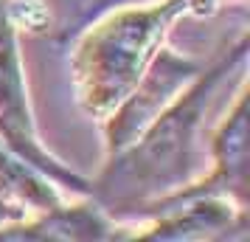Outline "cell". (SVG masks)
<instances>
[{
    "label": "cell",
    "instance_id": "obj_1",
    "mask_svg": "<svg viewBox=\"0 0 250 242\" xmlns=\"http://www.w3.org/2000/svg\"><path fill=\"white\" fill-rule=\"evenodd\" d=\"M248 65V31L200 68L186 88L160 110L124 150L104 158L90 177V197L121 225H132L160 200L197 180L203 158V124L219 88Z\"/></svg>",
    "mask_w": 250,
    "mask_h": 242
},
{
    "label": "cell",
    "instance_id": "obj_2",
    "mask_svg": "<svg viewBox=\"0 0 250 242\" xmlns=\"http://www.w3.org/2000/svg\"><path fill=\"white\" fill-rule=\"evenodd\" d=\"M197 14L191 0H149L118 6L70 31V79L84 113L104 121L132 93L166 45L171 25Z\"/></svg>",
    "mask_w": 250,
    "mask_h": 242
},
{
    "label": "cell",
    "instance_id": "obj_3",
    "mask_svg": "<svg viewBox=\"0 0 250 242\" xmlns=\"http://www.w3.org/2000/svg\"><path fill=\"white\" fill-rule=\"evenodd\" d=\"M0 144L9 147L14 155H20L25 163H31L34 169H40L45 177H51L59 189H70L79 197H90V180L65 166L59 158H54L51 150L40 141L31 102H28L17 31L6 34L0 43Z\"/></svg>",
    "mask_w": 250,
    "mask_h": 242
},
{
    "label": "cell",
    "instance_id": "obj_4",
    "mask_svg": "<svg viewBox=\"0 0 250 242\" xmlns=\"http://www.w3.org/2000/svg\"><path fill=\"white\" fill-rule=\"evenodd\" d=\"M205 62H197L191 57H183L169 45L158 51L146 73L141 76L132 93L104 118V158L124 150L141 130L200 73Z\"/></svg>",
    "mask_w": 250,
    "mask_h": 242
},
{
    "label": "cell",
    "instance_id": "obj_5",
    "mask_svg": "<svg viewBox=\"0 0 250 242\" xmlns=\"http://www.w3.org/2000/svg\"><path fill=\"white\" fill-rule=\"evenodd\" d=\"M208 155H211L208 175L197 177L194 183L180 189L177 195L160 200L155 208L183 200V197L200 195L225 197L230 203L248 208V82H245V76H242L239 90L233 93V102L228 107V113L219 118L214 135L208 141ZM155 208H149V214Z\"/></svg>",
    "mask_w": 250,
    "mask_h": 242
},
{
    "label": "cell",
    "instance_id": "obj_6",
    "mask_svg": "<svg viewBox=\"0 0 250 242\" xmlns=\"http://www.w3.org/2000/svg\"><path fill=\"white\" fill-rule=\"evenodd\" d=\"M102 242L129 240V225L115 222L93 197L57 206L0 225V242Z\"/></svg>",
    "mask_w": 250,
    "mask_h": 242
},
{
    "label": "cell",
    "instance_id": "obj_7",
    "mask_svg": "<svg viewBox=\"0 0 250 242\" xmlns=\"http://www.w3.org/2000/svg\"><path fill=\"white\" fill-rule=\"evenodd\" d=\"M132 3H149V0H87V6L79 12V17H76V23H73V28H65L62 31V40L70 34V31H76L79 25H84L87 20H93V17H99V14L110 12V9H118V6H132Z\"/></svg>",
    "mask_w": 250,
    "mask_h": 242
},
{
    "label": "cell",
    "instance_id": "obj_8",
    "mask_svg": "<svg viewBox=\"0 0 250 242\" xmlns=\"http://www.w3.org/2000/svg\"><path fill=\"white\" fill-rule=\"evenodd\" d=\"M23 217H28V211L23 206H17L14 200H9L6 195H0V225L14 222V220H23Z\"/></svg>",
    "mask_w": 250,
    "mask_h": 242
},
{
    "label": "cell",
    "instance_id": "obj_9",
    "mask_svg": "<svg viewBox=\"0 0 250 242\" xmlns=\"http://www.w3.org/2000/svg\"><path fill=\"white\" fill-rule=\"evenodd\" d=\"M194 9H197V14H211L219 6V0H191Z\"/></svg>",
    "mask_w": 250,
    "mask_h": 242
}]
</instances>
